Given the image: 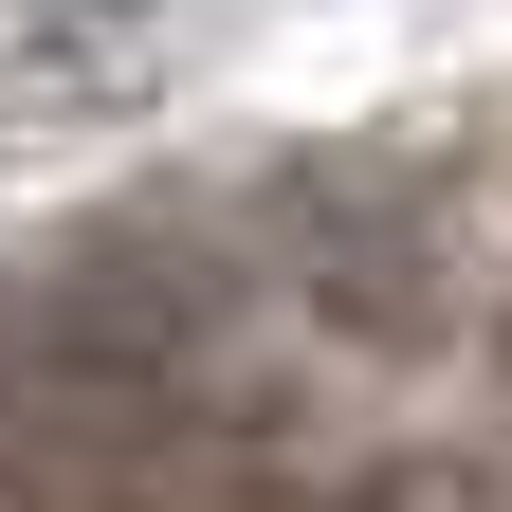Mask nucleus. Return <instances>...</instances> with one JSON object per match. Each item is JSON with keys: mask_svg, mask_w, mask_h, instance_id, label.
<instances>
[{"mask_svg": "<svg viewBox=\"0 0 512 512\" xmlns=\"http://www.w3.org/2000/svg\"><path fill=\"white\" fill-rule=\"evenodd\" d=\"M165 74V0H0V128H92Z\"/></svg>", "mask_w": 512, "mask_h": 512, "instance_id": "f257e3e1", "label": "nucleus"}]
</instances>
